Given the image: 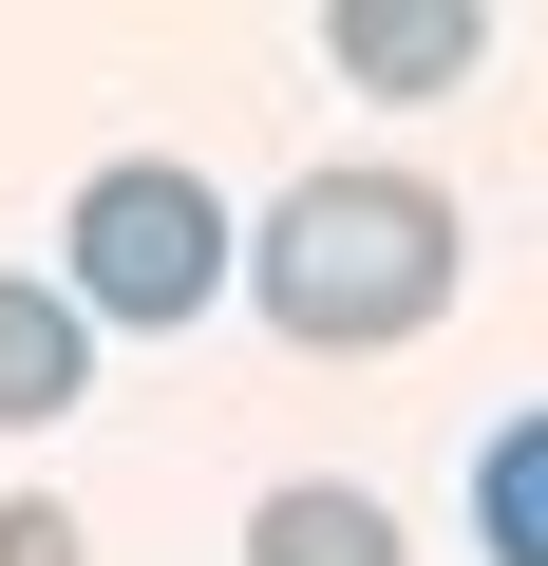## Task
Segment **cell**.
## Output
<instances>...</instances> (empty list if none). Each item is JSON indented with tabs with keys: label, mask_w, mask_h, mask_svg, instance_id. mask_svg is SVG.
I'll return each mask as SVG.
<instances>
[{
	"label": "cell",
	"mask_w": 548,
	"mask_h": 566,
	"mask_svg": "<svg viewBox=\"0 0 548 566\" xmlns=\"http://www.w3.org/2000/svg\"><path fill=\"white\" fill-rule=\"evenodd\" d=\"M76 397H95V322H76V283L0 264V434H58Z\"/></svg>",
	"instance_id": "obj_4"
},
{
	"label": "cell",
	"mask_w": 548,
	"mask_h": 566,
	"mask_svg": "<svg viewBox=\"0 0 548 566\" xmlns=\"http://www.w3.org/2000/svg\"><path fill=\"white\" fill-rule=\"evenodd\" d=\"M0 566H76V510L58 491H0Z\"/></svg>",
	"instance_id": "obj_7"
},
{
	"label": "cell",
	"mask_w": 548,
	"mask_h": 566,
	"mask_svg": "<svg viewBox=\"0 0 548 566\" xmlns=\"http://www.w3.org/2000/svg\"><path fill=\"white\" fill-rule=\"evenodd\" d=\"M246 566H397V510L341 491V472H285V491L246 510Z\"/></svg>",
	"instance_id": "obj_5"
},
{
	"label": "cell",
	"mask_w": 548,
	"mask_h": 566,
	"mask_svg": "<svg viewBox=\"0 0 548 566\" xmlns=\"http://www.w3.org/2000/svg\"><path fill=\"white\" fill-rule=\"evenodd\" d=\"M58 283H76L95 340H189L208 303H246V227H227V189L189 151H114L58 208Z\"/></svg>",
	"instance_id": "obj_2"
},
{
	"label": "cell",
	"mask_w": 548,
	"mask_h": 566,
	"mask_svg": "<svg viewBox=\"0 0 548 566\" xmlns=\"http://www.w3.org/2000/svg\"><path fill=\"white\" fill-rule=\"evenodd\" d=\"M473 547H492V566H548V397L473 453Z\"/></svg>",
	"instance_id": "obj_6"
},
{
	"label": "cell",
	"mask_w": 548,
	"mask_h": 566,
	"mask_svg": "<svg viewBox=\"0 0 548 566\" xmlns=\"http://www.w3.org/2000/svg\"><path fill=\"white\" fill-rule=\"evenodd\" d=\"M454 189L435 170H303L285 208L246 227V303L265 340H303V359H397L454 322Z\"/></svg>",
	"instance_id": "obj_1"
},
{
	"label": "cell",
	"mask_w": 548,
	"mask_h": 566,
	"mask_svg": "<svg viewBox=\"0 0 548 566\" xmlns=\"http://www.w3.org/2000/svg\"><path fill=\"white\" fill-rule=\"evenodd\" d=\"M322 57H341V95H473V57H492V0H322Z\"/></svg>",
	"instance_id": "obj_3"
}]
</instances>
